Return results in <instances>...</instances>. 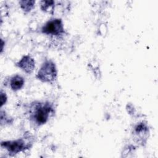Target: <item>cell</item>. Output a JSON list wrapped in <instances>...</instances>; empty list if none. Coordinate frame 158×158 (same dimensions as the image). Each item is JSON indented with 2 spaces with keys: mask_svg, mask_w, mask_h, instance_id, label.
I'll list each match as a JSON object with an SVG mask.
<instances>
[{
  "mask_svg": "<svg viewBox=\"0 0 158 158\" xmlns=\"http://www.w3.org/2000/svg\"><path fill=\"white\" fill-rule=\"evenodd\" d=\"M63 25L60 19H53L48 21L43 27L42 31L46 34L58 35L63 32Z\"/></svg>",
  "mask_w": 158,
  "mask_h": 158,
  "instance_id": "2",
  "label": "cell"
},
{
  "mask_svg": "<svg viewBox=\"0 0 158 158\" xmlns=\"http://www.w3.org/2000/svg\"><path fill=\"white\" fill-rule=\"evenodd\" d=\"M56 70L55 65L51 61L46 62L38 73V78L43 81L50 82L55 80L56 77Z\"/></svg>",
  "mask_w": 158,
  "mask_h": 158,
  "instance_id": "1",
  "label": "cell"
},
{
  "mask_svg": "<svg viewBox=\"0 0 158 158\" xmlns=\"http://www.w3.org/2000/svg\"><path fill=\"white\" fill-rule=\"evenodd\" d=\"M23 84L24 80L19 75H16L12 77L10 80V87L13 90L20 89L23 86Z\"/></svg>",
  "mask_w": 158,
  "mask_h": 158,
  "instance_id": "6",
  "label": "cell"
},
{
  "mask_svg": "<svg viewBox=\"0 0 158 158\" xmlns=\"http://www.w3.org/2000/svg\"><path fill=\"white\" fill-rule=\"evenodd\" d=\"M4 146L12 153H17L20 151L23 148V142L22 140H17L15 141H9L2 143Z\"/></svg>",
  "mask_w": 158,
  "mask_h": 158,
  "instance_id": "5",
  "label": "cell"
},
{
  "mask_svg": "<svg viewBox=\"0 0 158 158\" xmlns=\"http://www.w3.org/2000/svg\"><path fill=\"white\" fill-rule=\"evenodd\" d=\"M1 106H2L4 102H6V100H4V99H6V94H3L2 92H1Z\"/></svg>",
  "mask_w": 158,
  "mask_h": 158,
  "instance_id": "8",
  "label": "cell"
},
{
  "mask_svg": "<svg viewBox=\"0 0 158 158\" xmlns=\"http://www.w3.org/2000/svg\"><path fill=\"white\" fill-rule=\"evenodd\" d=\"M18 65L26 72L31 73L35 67V62L33 59L27 56L22 59Z\"/></svg>",
  "mask_w": 158,
  "mask_h": 158,
  "instance_id": "4",
  "label": "cell"
},
{
  "mask_svg": "<svg viewBox=\"0 0 158 158\" xmlns=\"http://www.w3.org/2000/svg\"><path fill=\"white\" fill-rule=\"evenodd\" d=\"M51 111V107L48 105H40L35 110L34 118L35 122L39 125L44 124L46 122L49 113Z\"/></svg>",
  "mask_w": 158,
  "mask_h": 158,
  "instance_id": "3",
  "label": "cell"
},
{
  "mask_svg": "<svg viewBox=\"0 0 158 158\" xmlns=\"http://www.w3.org/2000/svg\"><path fill=\"white\" fill-rule=\"evenodd\" d=\"M34 1H22V7L25 10H29L31 9L33 6Z\"/></svg>",
  "mask_w": 158,
  "mask_h": 158,
  "instance_id": "7",
  "label": "cell"
}]
</instances>
